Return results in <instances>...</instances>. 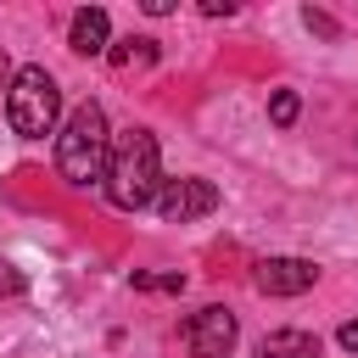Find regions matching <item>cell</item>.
<instances>
[{"instance_id": "52a82bcc", "label": "cell", "mask_w": 358, "mask_h": 358, "mask_svg": "<svg viewBox=\"0 0 358 358\" xmlns=\"http://www.w3.org/2000/svg\"><path fill=\"white\" fill-rule=\"evenodd\" d=\"M67 45H73L78 56H106V45H112V17H106L101 6L73 11V34H67Z\"/></svg>"}, {"instance_id": "277c9868", "label": "cell", "mask_w": 358, "mask_h": 358, "mask_svg": "<svg viewBox=\"0 0 358 358\" xmlns=\"http://www.w3.org/2000/svg\"><path fill=\"white\" fill-rule=\"evenodd\" d=\"M235 336H241V324H235V313L229 308H196L190 319H185V347H190V358H229L235 352Z\"/></svg>"}, {"instance_id": "7a4b0ae2", "label": "cell", "mask_w": 358, "mask_h": 358, "mask_svg": "<svg viewBox=\"0 0 358 358\" xmlns=\"http://www.w3.org/2000/svg\"><path fill=\"white\" fill-rule=\"evenodd\" d=\"M106 157H112V129H106V112L95 101L73 106L62 134H56V173L84 190V185H101L106 179Z\"/></svg>"}, {"instance_id": "8fae6325", "label": "cell", "mask_w": 358, "mask_h": 358, "mask_svg": "<svg viewBox=\"0 0 358 358\" xmlns=\"http://www.w3.org/2000/svg\"><path fill=\"white\" fill-rule=\"evenodd\" d=\"M296 112H302L296 90H274V95H268V123H274V129H291V123H296Z\"/></svg>"}, {"instance_id": "8992f818", "label": "cell", "mask_w": 358, "mask_h": 358, "mask_svg": "<svg viewBox=\"0 0 358 358\" xmlns=\"http://www.w3.org/2000/svg\"><path fill=\"white\" fill-rule=\"evenodd\" d=\"M252 285L263 296H302V291L319 285V263L313 257H263L252 268Z\"/></svg>"}, {"instance_id": "ba28073f", "label": "cell", "mask_w": 358, "mask_h": 358, "mask_svg": "<svg viewBox=\"0 0 358 358\" xmlns=\"http://www.w3.org/2000/svg\"><path fill=\"white\" fill-rule=\"evenodd\" d=\"M257 358H319V336L313 330H268L257 341Z\"/></svg>"}, {"instance_id": "6da1fadb", "label": "cell", "mask_w": 358, "mask_h": 358, "mask_svg": "<svg viewBox=\"0 0 358 358\" xmlns=\"http://www.w3.org/2000/svg\"><path fill=\"white\" fill-rule=\"evenodd\" d=\"M106 201L117 213H140L157 201L162 190V145L151 129H129L112 140V157H106Z\"/></svg>"}, {"instance_id": "9c48e42d", "label": "cell", "mask_w": 358, "mask_h": 358, "mask_svg": "<svg viewBox=\"0 0 358 358\" xmlns=\"http://www.w3.org/2000/svg\"><path fill=\"white\" fill-rule=\"evenodd\" d=\"M106 62L112 67H145V62H157V39H123L117 50H106Z\"/></svg>"}, {"instance_id": "5bb4252c", "label": "cell", "mask_w": 358, "mask_h": 358, "mask_svg": "<svg viewBox=\"0 0 358 358\" xmlns=\"http://www.w3.org/2000/svg\"><path fill=\"white\" fill-rule=\"evenodd\" d=\"M201 17H235V0H201Z\"/></svg>"}, {"instance_id": "5b68a950", "label": "cell", "mask_w": 358, "mask_h": 358, "mask_svg": "<svg viewBox=\"0 0 358 358\" xmlns=\"http://www.w3.org/2000/svg\"><path fill=\"white\" fill-rule=\"evenodd\" d=\"M218 207V185L213 179H162L157 190V213L168 224H190V218H207Z\"/></svg>"}, {"instance_id": "9a60e30c", "label": "cell", "mask_w": 358, "mask_h": 358, "mask_svg": "<svg viewBox=\"0 0 358 358\" xmlns=\"http://www.w3.org/2000/svg\"><path fill=\"white\" fill-rule=\"evenodd\" d=\"M336 341H341V347H347V352H358V319H347V324H341V330H336Z\"/></svg>"}, {"instance_id": "4fadbf2b", "label": "cell", "mask_w": 358, "mask_h": 358, "mask_svg": "<svg viewBox=\"0 0 358 358\" xmlns=\"http://www.w3.org/2000/svg\"><path fill=\"white\" fill-rule=\"evenodd\" d=\"M302 22H308L313 34H324V39H336V34H341V28H336V22L324 17V11H313V6H302Z\"/></svg>"}, {"instance_id": "2e32d148", "label": "cell", "mask_w": 358, "mask_h": 358, "mask_svg": "<svg viewBox=\"0 0 358 358\" xmlns=\"http://www.w3.org/2000/svg\"><path fill=\"white\" fill-rule=\"evenodd\" d=\"M140 11H145V17H168V11H173V0H140Z\"/></svg>"}, {"instance_id": "3957f363", "label": "cell", "mask_w": 358, "mask_h": 358, "mask_svg": "<svg viewBox=\"0 0 358 358\" xmlns=\"http://www.w3.org/2000/svg\"><path fill=\"white\" fill-rule=\"evenodd\" d=\"M6 117H11V129H17L22 140H45V134H56V117H62V90H56V78H50L39 62H28V67H17V73H11V90H6Z\"/></svg>"}, {"instance_id": "7c38bea8", "label": "cell", "mask_w": 358, "mask_h": 358, "mask_svg": "<svg viewBox=\"0 0 358 358\" xmlns=\"http://www.w3.org/2000/svg\"><path fill=\"white\" fill-rule=\"evenodd\" d=\"M28 291V280H22V268L11 263V257H0V302H11V296H22Z\"/></svg>"}, {"instance_id": "e0dca14e", "label": "cell", "mask_w": 358, "mask_h": 358, "mask_svg": "<svg viewBox=\"0 0 358 358\" xmlns=\"http://www.w3.org/2000/svg\"><path fill=\"white\" fill-rule=\"evenodd\" d=\"M0 90H11V56H6V45H0Z\"/></svg>"}, {"instance_id": "30bf717a", "label": "cell", "mask_w": 358, "mask_h": 358, "mask_svg": "<svg viewBox=\"0 0 358 358\" xmlns=\"http://www.w3.org/2000/svg\"><path fill=\"white\" fill-rule=\"evenodd\" d=\"M134 291H168V296H179L185 274L179 268H134Z\"/></svg>"}]
</instances>
